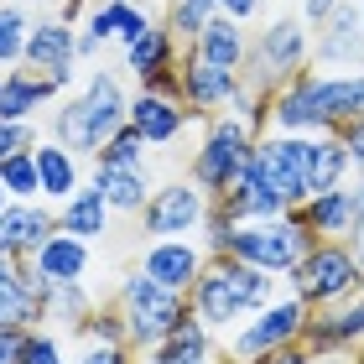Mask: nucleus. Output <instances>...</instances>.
Segmentation results:
<instances>
[{
	"mask_svg": "<svg viewBox=\"0 0 364 364\" xmlns=\"http://www.w3.org/2000/svg\"><path fill=\"white\" fill-rule=\"evenodd\" d=\"M235 364H312V349L296 338V343H287V349H271V354H255V359H235Z\"/></svg>",
	"mask_w": 364,
	"mask_h": 364,
	"instance_id": "obj_39",
	"label": "nucleus"
},
{
	"mask_svg": "<svg viewBox=\"0 0 364 364\" xmlns=\"http://www.w3.org/2000/svg\"><path fill=\"white\" fill-rule=\"evenodd\" d=\"M177 58H182V42H177V37H172V31L161 26V21H151V26H146L136 42L125 47V68L136 73V84H146V78H151V73H161V68H172Z\"/></svg>",
	"mask_w": 364,
	"mask_h": 364,
	"instance_id": "obj_28",
	"label": "nucleus"
},
{
	"mask_svg": "<svg viewBox=\"0 0 364 364\" xmlns=\"http://www.w3.org/2000/svg\"><path fill=\"white\" fill-rule=\"evenodd\" d=\"M114 307H120V318H125V338H130V349H151V343H161L172 333V328L188 318V296L172 291V287H156L151 276H146L141 266L130 271L120 281V291H114Z\"/></svg>",
	"mask_w": 364,
	"mask_h": 364,
	"instance_id": "obj_6",
	"label": "nucleus"
},
{
	"mask_svg": "<svg viewBox=\"0 0 364 364\" xmlns=\"http://www.w3.org/2000/svg\"><path fill=\"white\" fill-rule=\"evenodd\" d=\"M281 281H287V291L302 296L307 307H328V302H338V296L359 291L364 271H359V260H354V250L343 240H318Z\"/></svg>",
	"mask_w": 364,
	"mask_h": 364,
	"instance_id": "obj_8",
	"label": "nucleus"
},
{
	"mask_svg": "<svg viewBox=\"0 0 364 364\" xmlns=\"http://www.w3.org/2000/svg\"><path fill=\"white\" fill-rule=\"evenodd\" d=\"M312 364H364V349H312Z\"/></svg>",
	"mask_w": 364,
	"mask_h": 364,
	"instance_id": "obj_43",
	"label": "nucleus"
},
{
	"mask_svg": "<svg viewBox=\"0 0 364 364\" xmlns=\"http://www.w3.org/2000/svg\"><path fill=\"white\" fill-rule=\"evenodd\" d=\"M312 245H318V235L307 229V219L296 208L276 213V219H245V224H229V240L219 255H235L245 260V266H260L271 276H287L296 260H302Z\"/></svg>",
	"mask_w": 364,
	"mask_h": 364,
	"instance_id": "obj_4",
	"label": "nucleus"
},
{
	"mask_svg": "<svg viewBox=\"0 0 364 364\" xmlns=\"http://www.w3.org/2000/svg\"><path fill=\"white\" fill-rule=\"evenodd\" d=\"M276 291H281V276L260 271V266H245L235 255H208L203 276H198L193 291H188V307L208 333H229V328H240L255 307H266Z\"/></svg>",
	"mask_w": 364,
	"mask_h": 364,
	"instance_id": "obj_2",
	"label": "nucleus"
},
{
	"mask_svg": "<svg viewBox=\"0 0 364 364\" xmlns=\"http://www.w3.org/2000/svg\"><path fill=\"white\" fill-rule=\"evenodd\" d=\"M203 266H208V250L198 240H146V250H141V271L156 287H172L182 296L193 291V281L203 276Z\"/></svg>",
	"mask_w": 364,
	"mask_h": 364,
	"instance_id": "obj_16",
	"label": "nucleus"
},
{
	"mask_svg": "<svg viewBox=\"0 0 364 364\" xmlns=\"http://www.w3.org/2000/svg\"><path fill=\"white\" fill-rule=\"evenodd\" d=\"M21 338H26V328H0V364H16Z\"/></svg>",
	"mask_w": 364,
	"mask_h": 364,
	"instance_id": "obj_44",
	"label": "nucleus"
},
{
	"mask_svg": "<svg viewBox=\"0 0 364 364\" xmlns=\"http://www.w3.org/2000/svg\"><path fill=\"white\" fill-rule=\"evenodd\" d=\"M6 203H11V193H6V188H0V213H6Z\"/></svg>",
	"mask_w": 364,
	"mask_h": 364,
	"instance_id": "obj_47",
	"label": "nucleus"
},
{
	"mask_svg": "<svg viewBox=\"0 0 364 364\" xmlns=\"http://www.w3.org/2000/svg\"><path fill=\"white\" fill-rule=\"evenodd\" d=\"M333 11H338V0H302V6H296V16H302L307 26H323Z\"/></svg>",
	"mask_w": 364,
	"mask_h": 364,
	"instance_id": "obj_42",
	"label": "nucleus"
},
{
	"mask_svg": "<svg viewBox=\"0 0 364 364\" xmlns=\"http://www.w3.org/2000/svg\"><path fill=\"white\" fill-rule=\"evenodd\" d=\"M146 364H219V349H213V333L188 312L167 338L146 349Z\"/></svg>",
	"mask_w": 364,
	"mask_h": 364,
	"instance_id": "obj_26",
	"label": "nucleus"
},
{
	"mask_svg": "<svg viewBox=\"0 0 364 364\" xmlns=\"http://www.w3.org/2000/svg\"><path fill=\"white\" fill-rule=\"evenodd\" d=\"M333 136L343 141V151H349V167L364 172V114H354V120H343Z\"/></svg>",
	"mask_w": 364,
	"mask_h": 364,
	"instance_id": "obj_38",
	"label": "nucleus"
},
{
	"mask_svg": "<svg viewBox=\"0 0 364 364\" xmlns=\"http://www.w3.org/2000/svg\"><path fill=\"white\" fill-rule=\"evenodd\" d=\"M188 53L213 63V68H235L240 73L245 58H250V31H245V21H235V16H213V21L188 42Z\"/></svg>",
	"mask_w": 364,
	"mask_h": 364,
	"instance_id": "obj_23",
	"label": "nucleus"
},
{
	"mask_svg": "<svg viewBox=\"0 0 364 364\" xmlns=\"http://www.w3.org/2000/svg\"><path fill=\"white\" fill-rule=\"evenodd\" d=\"M89 343H130L125 338V318H120V307H94L89 312V323L78 328Z\"/></svg>",
	"mask_w": 364,
	"mask_h": 364,
	"instance_id": "obj_36",
	"label": "nucleus"
},
{
	"mask_svg": "<svg viewBox=\"0 0 364 364\" xmlns=\"http://www.w3.org/2000/svg\"><path fill=\"white\" fill-rule=\"evenodd\" d=\"M21 63H26V68H37V73H47L58 89H68V84H73V73H78V26H73V21H63V16L31 21Z\"/></svg>",
	"mask_w": 364,
	"mask_h": 364,
	"instance_id": "obj_12",
	"label": "nucleus"
},
{
	"mask_svg": "<svg viewBox=\"0 0 364 364\" xmlns=\"http://www.w3.org/2000/svg\"><path fill=\"white\" fill-rule=\"evenodd\" d=\"M250 151H255V130L245 125L235 109H224V114H213V120H203V141H198V151L188 161V177L208 198H224L235 188L240 167L250 161Z\"/></svg>",
	"mask_w": 364,
	"mask_h": 364,
	"instance_id": "obj_7",
	"label": "nucleus"
},
{
	"mask_svg": "<svg viewBox=\"0 0 364 364\" xmlns=\"http://www.w3.org/2000/svg\"><path fill=\"white\" fill-rule=\"evenodd\" d=\"M105 11H109V26H114V42L120 47H130L146 26H151V11H146L141 0H105Z\"/></svg>",
	"mask_w": 364,
	"mask_h": 364,
	"instance_id": "obj_33",
	"label": "nucleus"
},
{
	"mask_svg": "<svg viewBox=\"0 0 364 364\" xmlns=\"http://www.w3.org/2000/svg\"><path fill=\"white\" fill-rule=\"evenodd\" d=\"M235 224H245V219H276V213H287L291 203H287V193H281V182H276V172L266 167V156H260V146L250 151V161L240 167V177H235V188H229L224 198H213Z\"/></svg>",
	"mask_w": 364,
	"mask_h": 364,
	"instance_id": "obj_11",
	"label": "nucleus"
},
{
	"mask_svg": "<svg viewBox=\"0 0 364 364\" xmlns=\"http://www.w3.org/2000/svg\"><path fill=\"white\" fill-rule=\"evenodd\" d=\"M307 318L312 307L302 296H271L266 307H255L250 318L235 328V338H229V359H255V354H271V349H287L307 333Z\"/></svg>",
	"mask_w": 364,
	"mask_h": 364,
	"instance_id": "obj_9",
	"label": "nucleus"
},
{
	"mask_svg": "<svg viewBox=\"0 0 364 364\" xmlns=\"http://www.w3.org/2000/svg\"><path fill=\"white\" fill-rule=\"evenodd\" d=\"M302 343L307 349H364V287L328 307H312Z\"/></svg>",
	"mask_w": 364,
	"mask_h": 364,
	"instance_id": "obj_17",
	"label": "nucleus"
},
{
	"mask_svg": "<svg viewBox=\"0 0 364 364\" xmlns=\"http://www.w3.org/2000/svg\"><path fill=\"white\" fill-rule=\"evenodd\" d=\"M58 99V84L26 63H16L11 73H0V120H31L42 105Z\"/></svg>",
	"mask_w": 364,
	"mask_h": 364,
	"instance_id": "obj_24",
	"label": "nucleus"
},
{
	"mask_svg": "<svg viewBox=\"0 0 364 364\" xmlns=\"http://www.w3.org/2000/svg\"><path fill=\"white\" fill-rule=\"evenodd\" d=\"M0 188H6L11 198H42V182H37V156H31V146L0 161Z\"/></svg>",
	"mask_w": 364,
	"mask_h": 364,
	"instance_id": "obj_32",
	"label": "nucleus"
},
{
	"mask_svg": "<svg viewBox=\"0 0 364 364\" xmlns=\"http://www.w3.org/2000/svg\"><path fill=\"white\" fill-rule=\"evenodd\" d=\"M31 266H37L53 287H68V281H84L89 266H94V245L68 235V229H58V235H47V245L37 255H31Z\"/></svg>",
	"mask_w": 364,
	"mask_h": 364,
	"instance_id": "obj_25",
	"label": "nucleus"
},
{
	"mask_svg": "<svg viewBox=\"0 0 364 364\" xmlns=\"http://www.w3.org/2000/svg\"><path fill=\"white\" fill-rule=\"evenodd\" d=\"M109 219H114V208L105 203V193H99L94 182H84L68 203H58V229H68V235L89 240V245L109 235Z\"/></svg>",
	"mask_w": 364,
	"mask_h": 364,
	"instance_id": "obj_27",
	"label": "nucleus"
},
{
	"mask_svg": "<svg viewBox=\"0 0 364 364\" xmlns=\"http://www.w3.org/2000/svg\"><path fill=\"white\" fill-rule=\"evenodd\" d=\"M203 213H208V193L193 177L156 182L141 208V235L146 240H188L203 229Z\"/></svg>",
	"mask_w": 364,
	"mask_h": 364,
	"instance_id": "obj_10",
	"label": "nucleus"
},
{
	"mask_svg": "<svg viewBox=\"0 0 364 364\" xmlns=\"http://www.w3.org/2000/svg\"><path fill=\"white\" fill-rule=\"evenodd\" d=\"M89 11H94V0H58V16H63V21H73V26L84 21Z\"/></svg>",
	"mask_w": 364,
	"mask_h": 364,
	"instance_id": "obj_46",
	"label": "nucleus"
},
{
	"mask_svg": "<svg viewBox=\"0 0 364 364\" xmlns=\"http://www.w3.org/2000/svg\"><path fill=\"white\" fill-rule=\"evenodd\" d=\"M255 146H260V156H266V167L276 172V182H281V193H287L291 208H302L307 198L349 182V172H354L349 151H343V141L333 136V130H312V136H281V130H266Z\"/></svg>",
	"mask_w": 364,
	"mask_h": 364,
	"instance_id": "obj_1",
	"label": "nucleus"
},
{
	"mask_svg": "<svg viewBox=\"0 0 364 364\" xmlns=\"http://www.w3.org/2000/svg\"><path fill=\"white\" fill-rule=\"evenodd\" d=\"M21 6H31V0H21Z\"/></svg>",
	"mask_w": 364,
	"mask_h": 364,
	"instance_id": "obj_49",
	"label": "nucleus"
},
{
	"mask_svg": "<svg viewBox=\"0 0 364 364\" xmlns=\"http://www.w3.org/2000/svg\"><path fill=\"white\" fill-rule=\"evenodd\" d=\"M125 109H130L125 84L109 68H94L84 78V89L73 99H63V109L53 114V141H63L78 156H94L99 146L125 125Z\"/></svg>",
	"mask_w": 364,
	"mask_h": 364,
	"instance_id": "obj_3",
	"label": "nucleus"
},
{
	"mask_svg": "<svg viewBox=\"0 0 364 364\" xmlns=\"http://www.w3.org/2000/svg\"><path fill=\"white\" fill-rule=\"evenodd\" d=\"M296 213L307 219V229H312L318 240H349L354 213H359V188H354V177L338 182V188H328V193H318V198H307Z\"/></svg>",
	"mask_w": 364,
	"mask_h": 364,
	"instance_id": "obj_22",
	"label": "nucleus"
},
{
	"mask_svg": "<svg viewBox=\"0 0 364 364\" xmlns=\"http://www.w3.org/2000/svg\"><path fill=\"white\" fill-rule=\"evenodd\" d=\"M26 146H37V125L31 120H0V161L26 151Z\"/></svg>",
	"mask_w": 364,
	"mask_h": 364,
	"instance_id": "obj_37",
	"label": "nucleus"
},
{
	"mask_svg": "<svg viewBox=\"0 0 364 364\" xmlns=\"http://www.w3.org/2000/svg\"><path fill=\"white\" fill-rule=\"evenodd\" d=\"M89 182L105 193V203L125 219H141L146 198H151V161H89Z\"/></svg>",
	"mask_w": 364,
	"mask_h": 364,
	"instance_id": "obj_18",
	"label": "nucleus"
},
{
	"mask_svg": "<svg viewBox=\"0 0 364 364\" xmlns=\"http://www.w3.org/2000/svg\"><path fill=\"white\" fill-rule=\"evenodd\" d=\"M213 16H219V6H213V0H167V21H161V26H167L172 37L188 47L198 31L213 21Z\"/></svg>",
	"mask_w": 364,
	"mask_h": 364,
	"instance_id": "obj_29",
	"label": "nucleus"
},
{
	"mask_svg": "<svg viewBox=\"0 0 364 364\" xmlns=\"http://www.w3.org/2000/svg\"><path fill=\"white\" fill-rule=\"evenodd\" d=\"M193 120H198V114L182 105V99L151 94V89H141L136 99H130V109H125V125H136L146 146H172Z\"/></svg>",
	"mask_w": 364,
	"mask_h": 364,
	"instance_id": "obj_20",
	"label": "nucleus"
},
{
	"mask_svg": "<svg viewBox=\"0 0 364 364\" xmlns=\"http://www.w3.org/2000/svg\"><path fill=\"white\" fill-rule=\"evenodd\" d=\"M16 364H68V354H63V338H58V333H47V328L37 323V328H26Z\"/></svg>",
	"mask_w": 364,
	"mask_h": 364,
	"instance_id": "obj_34",
	"label": "nucleus"
},
{
	"mask_svg": "<svg viewBox=\"0 0 364 364\" xmlns=\"http://www.w3.org/2000/svg\"><path fill=\"white\" fill-rule=\"evenodd\" d=\"M307 58H312V26L302 16H271L250 37V58L240 68V84L255 94H276L296 68H307Z\"/></svg>",
	"mask_w": 364,
	"mask_h": 364,
	"instance_id": "obj_5",
	"label": "nucleus"
},
{
	"mask_svg": "<svg viewBox=\"0 0 364 364\" xmlns=\"http://www.w3.org/2000/svg\"><path fill=\"white\" fill-rule=\"evenodd\" d=\"M146 151H151V146L141 141V130H136V125H120V130H114V136L99 146L89 161H146Z\"/></svg>",
	"mask_w": 364,
	"mask_h": 364,
	"instance_id": "obj_35",
	"label": "nucleus"
},
{
	"mask_svg": "<svg viewBox=\"0 0 364 364\" xmlns=\"http://www.w3.org/2000/svg\"><path fill=\"white\" fill-rule=\"evenodd\" d=\"M26 31H31L26 6H21V0H0V68H6V63H21Z\"/></svg>",
	"mask_w": 364,
	"mask_h": 364,
	"instance_id": "obj_30",
	"label": "nucleus"
},
{
	"mask_svg": "<svg viewBox=\"0 0 364 364\" xmlns=\"http://www.w3.org/2000/svg\"><path fill=\"white\" fill-rule=\"evenodd\" d=\"M177 78H182V105H188L198 120L224 114L235 105V94H240V73L235 68H213V63L193 58L188 47H182V58H177Z\"/></svg>",
	"mask_w": 364,
	"mask_h": 364,
	"instance_id": "obj_13",
	"label": "nucleus"
},
{
	"mask_svg": "<svg viewBox=\"0 0 364 364\" xmlns=\"http://www.w3.org/2000/svg\"><path fill=\"white\" fill-rule=\"evenodd\" d=\"M78 364H130V343H89Z\"/></svg>",
	"mask_w": 364,
	"mask_h": 364,
	"instance_id": "obj_40",
	"label": "nucleus"
},
{
	"mask_svg": "<svg viewBox=\"0 0 364 364\" xmlns=\"http://www.w3.org/2000/svg\"><path fill=\"white\" fill-rule=\"evenodd\" d=\"M354 188H359V213H354V229H349V250H354V260H359V271H364V172H354Z\"/></svg>",
	"mask_w": 364,
	"mask_h": 364,
	"instance_id": "obj_41",
	"label": "nucleus"
},
{
	"mask_svg": "<svg viewBox=\"0 0 364 364\" xmlns=\"http://www.w3.org/2000/svg\"><path fill=\"white\" fill-rule=\"evenodd\" d=\"M94 307H99V302L89 296V287H84V281H68V287H53V302H47V318H63V323L84 328Z\"/></svg>",
	"mask_w": 364,
	"mask_h": 364,
	"instance_id": "obj_31",
	"label": "nucleus"
},
{
	"mask_svg": "<svg viewBox=\"0 0 364 364\" xmlns=\"http://www.w3.org/2000/svg\"><path fill=\"white\" fill-rule=\"evenodd\" d=\"M219 6V16H235V21H250V16L260 11V0H213Z\"/></svg>",
	"mask_w": 364,
	"mask_h": 364,
	"instance_id": "obj_45",
	"label": "nucleus"
},
{
	"mask_svg": "<svg viewBox=\"0 0 364 364\" xmlns=\"http://www.w3.org/2000/svg\"><path fill=\"white\" fill-rule=\"evenodd\" d=\"M37 156V182H42V203H68V198L84 188V156L68 151L63 141H37L31 146Z\"/></svg>",
	"mask_w": 364,
	"mask_h": 364,
	"instance_id": "obj_21",
	"label": "nucleus"
},
{
	"mask_svg": "<svg viewBox=\"0 0 364 364\" xmlns=\"http://www.w3.org/2000/svg\"><path fill=\"white\" fill-rule=\"evenodd\" d=\"M354 6H359V21H364V0H354Z\"/></svg>",
	"mask_w": 364,
	"mask_h": 364,
	"instance_id": "obj_48",
	"label": "nucleus"
},
{
	"mask_svg": "<svg viewBox=\"0 0 364 364\" xmlns=\"http://www.w3.org/2000/svg\"><path fill=\"white\" fill-rule=\"evenodd\" d=\"M307 99H312V109H318L323 130H338L343 120L364 114V68H349V73L307 68Z\"/></svg>",
	"mask_w": 364,
	"mask_h": 364,
	"instance_id": "obj_19",
	"label": "nucleus"
},
{
	"mask_svg": "<svg viewBox=\"0 0 364 364\" xmlns=\"http://www.w3.org/2000/svg\"><path fill=\"white\" fill-rule=\"evenodd\" d=\"M47 235H58V208L42 198H11L0 213V255L31 260L47 245Z\"/></svg>",
	"mask_w": 364,
	"mask_h": 364,
	"instance_id": "obj_15",
	"label": "nucleus"
},
{
	"mask_svg": "<svg viewBox=\"0 0 364 364\" xmlns=\"http://www.w3.org/2000/svg\"><path fill=\"white\" fill-rule=\"evenodd\" d=\"M312 63L318 68H364V21L354 0H338V11L323 26H312Z\"/></svg>",
	"mask_w": 364,
	"mask_h": 364,
	"instance_id": "obj_14",
	"label": "nucleus"
}]
</instances>
